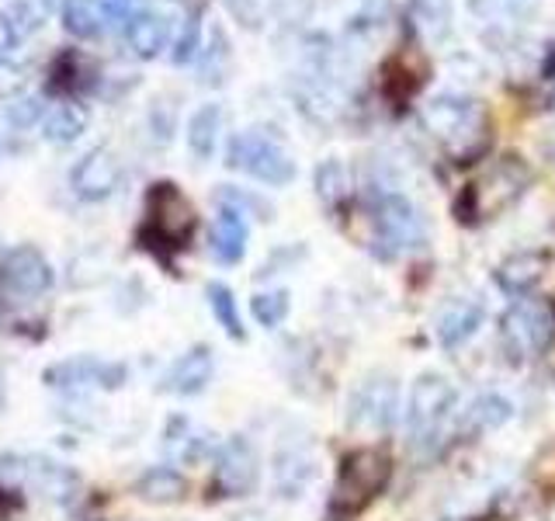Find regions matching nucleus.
Returning <instances> with one entry per match:
<instances>
[{"label":"nucleus","instance_id":"nucleus-1","mask_svg":"<svg viewBox=\"0 0 555 521\" xmlns=\"http://www.w3.org/2000/svg\"><path fill=\"white\" fill-rule=\"evenodd\" d=\"M143 230H139V247L150 251L156 260L170 265V257L184 251L198 233V213L184 191L173 181H156L143 202Z\"/></svg>","mask_w":555,"mask_h":521},{"label":"nucleus","instance_id":"nucleus-2","mask_svg":"<svg viewBox=\"0 0 555 521\" xmlns=\"http://www.w3.org/2000/svg\"><path fill=\"white\" fill-rule=\"evenodd\" d=\"M424 126L451 153L455 164H473L490 143L482 104L462 94H441L424 109Z\"/></svg>","mask_w":555,"mask_h":521},{"label":"nucleus","instance_id":"nucleus-3","mask_svg":"<svg viewBox=\"0 0 555 521\" xmlns=\"http://www.w3.org/2000/svg\"><path fill=\"white\" fill-rule=\"evenodd\" d=\"M531 188V167L525 156L507 153L500 156L493 167H486L479 174V181L468 185L459 202H455V213L462 223H486V219H496L500 213H507L511 205H517L525 199V191Z\"/></svg>","mask_w":555,"mask_h":521},{"label":"nucleus","instance_id":"nucleus-4","mask_svg":"<svg viewBox=\"0 0 555 521\" xmlns=\"http://www.w3.org/2000/svg\"><path fill=\"white\" fill-rule=\"evenodd\" d=\"M424 240V216L403 191L382 188L369 205V237L364 247L382 260H396L399 254L413 251Z\"/></svg>","mask_w":555,"mask_h":521},{"label":"nucleus","instance_id":"nucleus-5","mask_svg":"<svg viewBox=\"0 0 555 521\" xmlns=\"http://www.w3.org/2000/svg\"><path fill=\"white\" fill-rule=\"evenodd\" d=\"M392 480V459L386 448H354L347 452L340 469H337V483H334V497H330V514L334 518H354L364 511L369 504L386 491V483Z\"/></svg>","mask_w":555,"mask_h":521},{"label":"nucleus","instance_id":"nucleus-6","mask_svg":"<svg viewBox=\"0 0 555 521\" xmlns=\"http://www.w3.org/2000/svg\"><path fill=\"white\" fill-rule=\"evenodd\" d=\"M503 352L514 361H528L545 355L555 344V300L548 295H525L500 317Z\"/></svg>","mask_w":555,"mask_h":521},{"label":"nucleus","instance_id":"nucleus-7","mask_svg":"<svg viewBox=\"0 0 555 521\" xmlns=\"http://www.w3.org/2000/svg\"><path fill=\"white\" fill-rule=\"evenodd\" d=\"M455 410V386L441 372H424L413 382L406 404V434L413 448H430L441 442V431Z\"/></svg>","mask_w":555,"mask_h":521},{"label":"nucleus","instance_id":"nucleus-8","mask_svg":"<svg viewBox=\"0 0 555 521\" xmlns=\"http://www.w3.org/2000/svg\"><path fill=\"white\" fill-rule=\"evenodd\" d=\"M399 410V379L386 369L364 376L351 399H347V428L354 434H382L389 431Z\"/></svg>","mask_w":555,"mask_h":521},{"label":"nucleus","instance_id":"nucleus-9","mask_svg":"<svg viewBox=\"0 0 555 521\" xmlns=\"http://www.w3.org/2000/svg\"><path fill=\"white\" fill-rule=\"evenodd\" d=\"M225 164L250 174V178L264 181V185H288L295 181V161L292 156L274 143L268 132H240L233 143H230V153H225Z\"/></svg>","mask_w":555,"mask_h":521},{"label":"nucleus","instance_id":"nucleus-10","mask_svg":"<svg viewBox=\"0 0 555 521\" xmlns=\"http://www.w3.org/2000/svg\"><path fill=\"white\" fill-rule=\"evenodd\" d=\"M260 480V456L247 434H233L216 452V473L212 486L219 497H250Z\"/></svg>","mask_w":555,"mask_h":521},{"label":"nucleus","instance_id":"nucleus-11","mask_svg":"<svg viewBox=\"0 0 555 521\" xmlns=\"http://www.w3.org/2000/svg\"><path fill=\"white\" fill-rule=\"evenodd\" d=\"M126 379H129V369L121 361H101L91 355L56 361L42 372V382L52 390H87V386L121 390L126 386Z\"/></svg>","mask_w":555,"mask_h":521},{"label":"nucleus","instance_id":"nucleus-12","mask_svg":"<svg viewBox=\"0 0 555 521\" xmlns=\"http://www.w3.org/2000/svg\"><path fill=\"white\" fill-rule=\"evenodd\" d=\"M317 480V456H312V445L302 434H292L282 445L274 448V466H271V483L274 494L282 500H299L309 483Z\"/></svg>","mask_w":555,"mask_h":521},{"label":"nucleus","instance_id":"nucleus-13","mask_svg":"<svg viewBox=\"0 0 555 521\" xmlns=\"http://www.w3.org/2000/svg\"><path fill=\"white\" fill-rule=\"evenodd\" d=\"M430 77V66L416 49H399L396 56L386 60L382 66V98L392 109H406V104L424 91V84Z\"/></svg>","mask_w":555,"mask_h":521},{"label":"nucleus","instance_id":"nucleus-14","mask_svg":"<svg viewBox=\"0 0 555 521\" xmlns=\"http://www.w3.org/2000/svg\"><path fill=\"white\" fill-rule=\"evenodd\" d=\"M52 285V268L46 265V257L31 247H17L8 254L4 268H0V289L11 300H35Z\"/></svg>","mask_w":555,"mask_h":521},{"label":"nucleus","instance_id":"nucleus-15","mask_svg":"<svg viewBox=\"0 0 555 521\" xmlns=\"http://www.w3.org/2000/svg\"><path fill=\"white\" fill-rule=\"evenodd\" d=\"M216 376V355L208 344H195L170 365V372L164 376V390L173 396H198L208 390V382Z\"/></svg>","mask_w":555,"mask_h":521},{"label":"nucleus","instance_id":"nucleus-16","mask_svg":"<svg viewBox=\"0 0 555 521\" xmlns=\"http://www.w3.org/2000/svg\"><path fill=\"white\" fill-rule=\"evenodd\" d=\"M486 303L482 295H455L438 309V341L444 347H462L482 327Z\"/></svg>","mask_w":555,"mask_h":521},{"label":"nucleus","instance_id":"nucleus-17","mask_svg":"<svg viewBox=\"0 0 555 521\" xmlns=\"http://www.w3.org/2000/svg\"><path fill=\"white\" fill-rule=\"evenodd\" d=\"M247 240H250V230L243 213L222 205L212 230H208V254H212L219 265H236V260L247 254Z\"/></svg>","mask_w":555,"mask_h":521},{"label":"nucleus","instance_id":"nucleus-18","mask_svg":"<svg viewBox=\"0 0 555 521\" xmlns=\"http://www.w3.org/2000/svg\"><path fill=\"white\" fill-rule=\"evenodd\" d=\"M548 271L545 251H517L496 265V285L511 295H528Z\"/></svg>","mask_w":555,"mask_h":521},{"label":"nucleus","instance_id":"nucleus-19","mask_svg":"<svg viewBox=\"0 0 555 521\" xmlns=\"http://www.w3.org/2000/svg\"><path fill=\"white\" fill-rule=\"evenodd\" d=\"M115 185H118V164H115V156L108 150L87 153L80 161V167L74 170V188H77V195L87 199V202L108 199L115 191Z\"/></svg>","mask_w":555,"mask_h":521},{"label":"nucleus","instance_id":"nucleus-20","mask_svg":"<svg viewBox=\"0 0 555 521\" xmlns=\"http://www.w3.org/2000/svg\"><path fill=\"white\" fill-rule=\"evenodd\" d=\"M164 445H167L170 456L178 459V462H184V466H198L202 459L212 456V448H216L212 434L195 428V424L188 421V417H173V421L167 424Z\"/></svg>","mask_w":555,"mask_h":521},{"label":"nucleus","instance_id":"nucleus-21","mask_svg":"<svg viewBox=\"0 0 555 521\" xmlns=\"http://www.w3.org/2000/svg\"><path fill=\"white\" fill-rule=\"evenodd\" d=\"M132 494L146 504H156V508H167V504H181L188 497V480L173 466H150L132 483Z\"/></svg>","mask_w":555,"mask_h":521},{"label":"nucleus","instance_id":"nucleus-22","mask_svg":"<svg viewBox=\"0 0 555 521\" xmlns=\"http://www.w3.org/2000/svg\"><path fill=\"white\" fill-rule=\"evenodd\" d=\"M514 417V404L500 393H479L468 410L462 414V431L465 434H482V431H496Z\"/></svg>","mask_w":555,"mask_h":521},{"label":"nucleus","instance_id":"nucleus-23","mask_svg":"<svg viewBox=\"0 0 555 521\" xmlns=\"http://www.w3.org/2000/svg\"><path fill=\"white\" fill-rule=\"evenodd\" d=\"M219 126H222V112L216 104H205L202 112H195L188 126V143H191V153L198 156V161H208V156L216 153V143H219Z\"/></svg>","mask_w":555,"mask_h":521},{"label":"nucleus","instance_id":"nucleus-24","mask_svg":"<svg viewBox=\"0 0 555 521\" xmlns=\"http://www.w3.org/2000/svg\"><path fill=\"white\" fill-rule=\"evenodd\" d=\"M312 181H317V195L330 208H337V205H344L347 199H351V174H347V167L340 161H334V156L317 167Z\"/></svg>","mask_w":555,"mask_h":521},{"label":"nucleus","instance_id":"nucleus-25","mask_svg":"<svg viewBox=\"0 0 555 521\" xmlns=\"http://www.w3.org/2000/svg\"><path fill=\"white\" fill-rule=\"evenodd\" d=\"M205 295H208V306H212V317L219 320V327L225 330V334H230L233 341L247 338V330H243V320H240V309H236L233 289L222 285V282H208Z\"/></svg>","mask_w":555,"mask_h":521},{"label":"nucleus","instance_id":"nucleus-26","mask_svg":"<svg viewBox=\"0 0 555 521\" xmlns=\"http://www.w3.org/2000/svg\"><path fill=\"white\" fill-rule=\"evenodd\" d=\"M250 309H254V317H257V323H260V327L274 330L278 323H285L288 309H292V303H288V292H285V289H274V292H257V295H254V303H250Z\"/></svg>","mask_w":555,"mask_h":521},{"label":"nucleus","instance_id":"nucleus-27","mask_svg":"<svg viewBox=\"0 0 555 521\" xmlns=\"http://www.w3.org/2000/svg\"><path fill=\"white\" fill-rule=\"evenodd\" d=\"M164 22L160 17H153V14H143V17H135L132 28H129V39L135 46V52H143V56H153L156 49L164 46Z\"/></svg>","mask_w":555,"mask_h":521},{"label":"nucleus","instance_id":"nucleus-28","mask_svg":"<svg viewBox=\"0 0 555 521\" xmlns=\"http://www.w3.org/2000/svg\"><path fill=\"white\" fill-rule=\"evenodd\" d=\"M219 202L236 208V213H243V208H247V213H260V219H271L274 216L271 202H264L260 195H250V191H243V188H222L219 191Z\"/></svg>","mask_w":555,"mask_h":521},{"label":"nucleus","instance_id":"nucleus-29","mask_svg":"<svg viewBox=\"0 0 555 521\" xmlns=\"http://www.w3.org/2000/svg\"><path fill=\"white\" fill-rule=\"evenodd\" d=\"M528 476H531L534 486H542V491L555 494V442H548V445H542V448L534 452Z\"/></svg>","mask_w":555,"mask_h":521},{"label":"nucleus","instance_id":"nucleus-30","mask_svg":"<svg viewBox=\"0 0 555 521\" xmlns=\"http://www.w3.org/2000/svg\"><path fill=\"white\" fill-rule=\"evenodd\" d=\"M233 521H271L264 511H247V514H236Z\"/></svg>","mask_w":555,"mask_h":521}]
</instances>
